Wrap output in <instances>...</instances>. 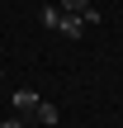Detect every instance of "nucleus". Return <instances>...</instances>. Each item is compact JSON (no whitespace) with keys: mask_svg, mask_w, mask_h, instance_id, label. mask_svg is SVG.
<instances>
[{"mask_svg":"<svg viewBox=\"0 0 123 128\" xmlns=\"http://www.w3.org/2000/svg\"><path fill=\"white\" fill-rule=\"evenodd\" d=\"M38 104H43L38 90H14V109H19V114H38Z\"/></svg>","mask_w":123,"mask_h":128,"instance_id":"nucleus-1","label":"nucleus"},{"mask_svg":"<svg viewBox=\"0 0 123 128\" xmlns=\"http://www.w3.org/2000/svg\"><path fill=\"white\" fill-rule=\"evenodd\" d=\"M57 28H62L66 38H81V33H85V19H76V14H62V24H57Z\"/></svg>","mask_w":123,"mask_h":128,"instance_id":"nucleus-2","label":"nucleus"},{"mask_svg":"<svg viewBox=\"0 0 123 128\" xmlns=\"http://www.w3.org/2000/svg\"><path fill=\"white\" fill-rule=\"evenodd\" d=\"M33 119H38V124H57V119H62V109H57V104H52V100H43V104H38V114H33Z\"/></svg>","mask_w":123,"mask_h":128,"instance_id":"nucleus-3","label":"nucleus"},{"mask_svg":"<svg viewBox=\"0 0 123 128\" xmlns=\"http://www.w3.org/2000/svg\"><path fill=\"white\" fill-rule=\"evenodd\" d=\"M85 10H90V0H62V14H76V19H81Z\"/></svg>","mask_w":123,"mask_h":128,"instance_id":"nucleus-4","label":"nucleus"},{"mask_svg":"<svg viewBox=\"0 0 123 128\" xmlns=\"http://www.w3.org/2000/svg\"><path fill=\"white\" fill-rule=\"evenodd\" d=\"M43 24H47V28H57V24H62V10H52V5H47V10H43Z\"/></svg>","mask_w":123,"mask_h":128,"instance_id":"nucleus-5","label":"nucleus"},{"mask_svg":"<svg viewBox=\"0 0 123 128\" xmlns=\"http://www.w3.org/2000/svg\"><path fill=\"white\" fill-rule=\"evenodd\" d=\"M0 128H19V119H5V124H0Z\"/></svg>","mask_w":123,"mask_h":128,"instance_id":"nucleus-6","label":"nucleus"},{"mask_svg":"<svg viewBox=\"0 0 123 128\" xmlns=\"http://www.w3.org/2000/svg\"><path fill=\"white\" fill-rule=\"evenodd\" d=\"M0 48H5V43H0Z\"/></svg>","mask_w":123,"mask_h":128,"instance_id":"nucleus-7","label":"nucleus"}]
</instances>
